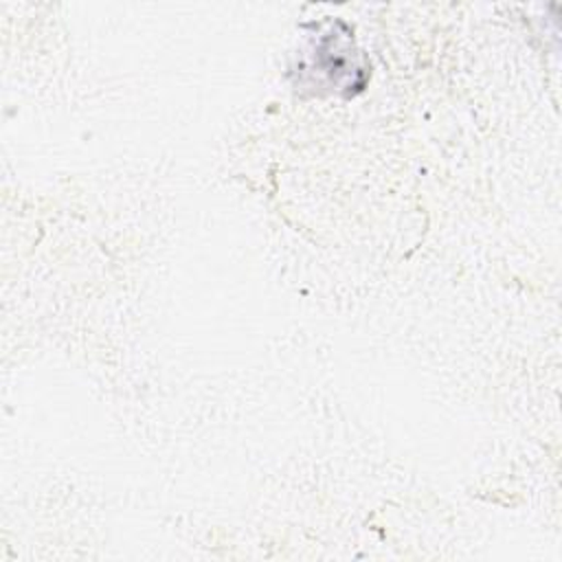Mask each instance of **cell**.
Segmentation results:
<instances>
[{
	"label": "cell",
	"mask_w": 562,
	"mask_h": 562,
	"mask_svg": "<svg viewBox=\"0 0 562 562\" xmlns=\"http://www.w3.org/2000/svg\"><path fill=\"white\" fill-rule=\"evenodd\" d=\"M351 35L353 33L345 22H327L325 31L312 37L310 50L299 64L296 72L305 75L301 83L310 79L314 81L312 86L345 92L347 97L360 92L367 83L369 72Z\"/></svg>",
	"instance_id": "1"
}]
</instances>
